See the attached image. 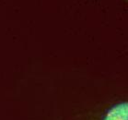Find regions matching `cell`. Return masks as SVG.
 I'll return each mask as SVG.
<instances>
[{
  "label": "cell",
  "instance_id": "cell-1",
  "mask_svg": "<svg viewBox=\"0 0 128 120\" xmlns=\"http://www.w3.org/2000/svg\"><path fill=\"white\" fill-rule=\"evenodd\" d=\"M102 120H128V102H119L111 106Z\"/></svg>",
  "mask_w": 128,
  "mask_h": 120
}]
</instances>
